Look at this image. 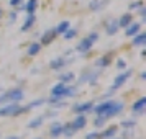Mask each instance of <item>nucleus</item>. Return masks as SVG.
Returning a JSON list of instances; mask_svg holds the SVG:
<instances>
[{
    "label": "nucleus",
    "mask_w": 146,
    "mask_h": 139,
    "mask_svg": "<svg viewBox=\"0 0 146 139\" xmlns=\"http://www.w3.org/2000/svg\"><path fill=\"white\" fill-rule=\"evenodd\" d=\"M121 110H123V103L121 101H113V100L104 101V103H100V105L92 108V111H95L99 116H102V118H105V119L121 113Z\"/></svg>",
    "instance_id": "f257e3e1"
},
{
    "label": "nucleus",
    "mask_w": 146,
    "mask_h": 139,
    "mask_svg": "<svg viewBox=\"0 0 146 139\" xmlns=\"http://www.w3.org/2000/svg\"><path fill=\"white\" fill-rule=\"evenodd\" d=\"M30 106H25V108H20L17 103H10L7 106H2L0 108V116H12V115H20L23 111H28Z\"/></svg>",
    "instance_id": "f03ea898"
},
{
    "label": "nucleus",
    "mask_w": 146,
    "mask_h": 139,
    "mask_svg": "<svg viewBox=\"0 0 146 139\" xmlns=\"http://www.w3.org/2000/svg\"><path fill=\"white\" fill-rule=\"evenodd\" d=\"M66 84H62V82H59V84H56V85L51 88V95H53V98H51V101H58L59 98H64V92H66Z\"/></svg>",
    "instance_id": "7ed1b4c3"
},
{
    "label": "nucleus",
    "mask_w": 146,
    "mask_h": 139,
    "mask_svg": "<svg viewBox=\"0 0 146 139\" xmlns=\"http://www.w3.org/2000/svg\"><path fill=\"white\" fill-rule=\"evenodd\" d=\"M5 97H7V101H10V103H17V101L23 100V90H20V88H13V90H10V92L5 93Z\"/></svg>",
    "instance_id": "20e7f679"
},
{
    "label": "nucleus",
    "mask_w": 146,
    "mask_h": 139,
    "mask_svg": "<svg viewBox=\"0 0 146 139\" xmlns=\"http://www.w3.org/2000/svg\"><path fill=\"white\" fill-rule=\"evenodd\" d=\"M130 75H131V70H125L123 74H120L118 77L115 79V82H113V85H112V88L115 90V88H118V87H121L123 84H125L126 80L130 79Z\"/></svg>",
    "instance_id": "39448f33"
},
{
    "label": "nucleus",
    "mask_w": 146,
    "mask_h": 139,
    "mask_svg": "<svg viewBox=\"0 0 146 139\" xmlns=\"http://www.w3.org/2000/svg\"><path fill=\"white\" fill-rule=\"evenodd\" d=\"M92 44H94V40H90V38H84V40L77 44V51H79V53H87V51L92 47Z\"/></svg>",
    "instance_id": "423d86ee"
},
{
    "label": "nucleus",
    "mask_w": 146,
    "mask_h": 139,
    "mask_svg": "<svg viewBox=\"0 0 146 139\" xmlns=\"http://www.w3.org/2000/svg\"><path fill=\"white\" fill-rule=\"evenodd\" d=\"M94 105L90 103V101H86V103H79V105L74 106V111L77 113V115H80V113H86V111H92Z\"/></svg>",
    "instance_id": "0eeeda50"
},
{
    "label": "nucleus",
    "mask_w": 146,
    "mask_h": 139,
    "mask_svg": "<svg viewBox=\"0 0 146 139\" xmlns=\"http://www.w3.org/2000/svg\"><path fill=\"white\" fill-rule=\"evenodd\" d=\"M49 134H51V138H59L62 134V125L58 123V121H54L51 125V128H49Z\"/></svg>",
    "instance_id": "6e6552de"
},
{
    "label": "nucleus",
    "mask_w": 146,
    "mask_h": 139,
    "mask_svg": "<svg viewBox=\"0 0 146 139\" xmlns=\"http://www.w3.org/2000/svg\"><path fill=\"white\" fill-rule=\"evenodd\" d=\"M56 30H48L46 33L43 34V36H41V46H43V44H49V43H51V41L54 40V36H56Z\"/></svg>",
    "instance_id": "1a4fd4ad"
},
{
    "label": "nucleus",
    "mask_w": 146,
    "mask_h": 139,
    "mask_svg": "<svg viewBox=\"0 0 146 139\" xmlns=\"http://www.w3.org/2000/svg\"><path fill=\"white\" fill-rule=\"evenodd\" d=\"M146 108V97H141L139 100H136L135 103H133V111L135 113H143V110Z\"/></svg>",
    "instance_id": "9d476101"
},
{
    "label": "nucleus",
    "mask_w": 146,
    "mask_h": 139,
    "mask_svg": "<svg viewBox=\"0 0 146 139\" xmlns=\"http://www.w3.org/2000/svg\"><path fill=\"white\" fill-rule=\"evenodd\" d=\"M86 123H87V121H86V116H84V115H79L77 118L74 119V123H71V125H72V128L77 131V129H82V128L86 126Z\"/></svg>",
    "instance_id": "9b49d317"
},
{
    "label": "nucleus",
    "mask_w": 146,
    "mask_h": 139,
    "mask_svg": "<svg viewBox=\"0 0 146 139\" xmlns=\"http://www.w3.org/2000/svg\"><path fill=\"white\" fill-rule=\"evenodd\" d=\"M49 66H51V69H54V70H61L62 67L66 66V61L62 59V57H54Z\"/></svg>",
    "instance_id": "f8f14e48"
},
{
    "label": "nucleus",
    "mask_w": 146,
    "mask_h": 139,
    "mask_svg": "<svg viewBox=\"0 0 146 139\" xmlns=\"http://www.w3.org/2000/svg\"><path fill=\"white\" fill-rule=\"evenodd\" d=\"M117 23H118V26H120V28H126L128 25H130V23H133V16H131L130 13H125L118 21H117Z\"/></svg>",
    "instance_id": "ddd939ff"
},
{
    "label": "nucleus",
    "mask_w": 146,
    "mask_h": 139,
    "mask_svg": "<svg viewBox=\"0 0 146 139\" xmlns=\"http://www.w3.org/2000/svg\"><path fill=\"white\" fill-rule=\"evenodd\" d=\"M138 31H139V23H130L126 26L125 34L126 36H135V34H138Z\"/></svg>",
    "instance_id": "4468645a"
},
{
    "label": "nucleus",
    "mask_w": 146,
    "mask_h": 139,
    "mask_svg": "<svg viewBox=\"0 0 146 139\" xmlns=\"http://www.w3.org/2000/svg\"><path fill=\"white\" fill-rule=\"evenodd\" d=\"M146 43V33H139L133 36V46H145Z\"/></svg>",
    "instance_id": "2eb2a0df"
},
{
    "label": "nucleus",
    "mask_w": 146,
    "mask_h": 139,
    "mask_svg": "<svg viewBox=\"0 0 146 139\" xmlns=\"http://www.w3.org/2000/svg\"><path fill=\"white\" fill-rule=\"evenodd\" d=\"M33 23H35V15L33 13H28L27 20H25L23 26H21V31H27V30H30V28L33 26Z\"/></svg>",
    "instance_id": "dca6fc26"
},
{
    "label": "nucleus",
    "mask_w": 146,
    "mask_h": 139,
    "mask_svg": "<svg viewBox=\"0 0 146 139\" xmlns=\"http://www.w3.org/2000/svg\"><path fill=\"white\" fill-rule=\"evenodd\" d=\"M115 132H117V126H110L108 129H105V131L100 134L99 138H102V139H110L112 136H115Z\"/></svg>",
    "instance_id": "f3484780"
},
{
    "label": "nucleus",
    "mask_w": 146,
    "mask_h": 139,
    "mask_svg": "<svg viewBox=\"0 0 146 139\" xmlns=\"http://www.w3.org/2000/svg\"><path fill=\"white\" fill-rule=\"evenodd\" d=\"M69 26H71L69 21H61L59 25H58V28H56V33L58 34H64L67 30H69Z\"/></svg>",
    "instance_id": "a211bd4d"
},
{
    "label": "nucleus",
    "mask_w": 146,
    "mask_h": 139,
    "mask_svg": "<svg viewBox=\"0 0 146 139\" xmlns=\"http://www.w3.org/2000/svg\"><path fill=\"white\" fill-rule=\"evenodd\" d=\"M41 49V44L40 43H33V44H30L28 46V56H35V54H38Z\"/></svg>",
    "instance_id": "6ab92c4d"
},
{
    "label": "nucleus",
    "mask_w": 146,
    "mask_h": 139,
    "mask_svg": "<svg viewBox=\"0 0 146 139\" xmlns=\"http://www.w3.org/2000/svg\"><path fill=\"white\" fill-rule=\"evenodd\" d=\"M74 132H76V129L72 128V125H66V126H62V134H64L66 138H72Z\"/></svg>",
    "instance_id": "aec40b11"
},
{
    "label": "nucleus",
    "mask_w": 146,
    "mask_h": 139,
    "mask_svg": "<svg viewBox=\"0 0 146 139\" xmlns=\"http://www.w3.org/2000/svg\"><path fill=\"white\" fill-rule=\"evenodd\" d=\"M59 80L62 82V84H69V82H72L74 80V74L72 72H64V74H61L59 75Z\"/></svg>",
    "instance_id": "412c9836"
},
{
    "label": "nucleus",
    "mask_w": 146,
    "mask_h": 139,
    "mask_svg": "<svg viewBox=\"0 0 146 139\" xmlns=\"http://www.w3.org/2000/svg\"><path fill=\"white\" fill-rule=\"evenodd\" d=\"M43 125V116H38V118H35L31 123H28V128L30 129H35V128H40Z\"/></svg>",
    "instance_id": "4be33fe9"
},
{
    "label": "nucleus",
    "mask_w": 146,
    "mask_h": 139,
    "mask_svg": "<svg viewBox=\"0 0 146 139\" xmlns=\"http://www.w3.org/2000/svg\"><path fill=\"white\" fill-rule=\"evenodd\" d=\"M105 3V0H94V2H90V10H100Z\"/></svg>",
    "instance_id": "5701e85b"
},
{
    "label": "nucleus",
    "mask_w": 146,
    "mask_h": 139,
    "mask_svg": "<svg viewBox=\"0 0 146 139\" xmlns=\"http://www.w3.org/2000/svg\"><path fill=\"white\" fill-rule=\"evenodd\" d=\"M36 7H38V2H36V0H28L25 10H27L28 13H33L35 10H36Z\"/></svg>",
    "instance_id": "b1692460"
},
{
    "label": "nucleus",
    "mask_w": 146,
    "mask_h": 139,
    "mask_svg": "<svg viewBox=\"0 0 146 139\" xmlns=\"http://www.w3.org/2000/svg\"><path fill=\"white\" fill-rule=\"evenodd\" d=\"M118 28H120L118 23H117V21H112V23H108V25H107V33H108V34H115Z\"/></svg>",
    "instance_id": "393cba45"
},
{
    "label": "nucleus",
    "mask_w": 146,
    "mask_h": 139,
    "mask_svg": "<svg viewBox=\"0 0 146 139\" xmlns=\"http://www.w3.org/2000/svg\"><path fill=\"white\" fill-rule=\"evenodd\" d=\"M76 92H77V88H76V87H66L64 98H66V97H72V95H76Z\"/></svg>",
    "instance_id": "a878e982"
},
{
    "label": "nucleus",
    "mask_w": 146,
    "mask_h": 139,
    "mask_svg": "<svg viewBox=\"0 0 146 139\" xmlns=\"http://www.w3.org/2000/svg\"><path fill=\"white\" fill-rule=\"evenodd\" d=\"M76 34H77V31H76V30H71V28H69V30H67L66 33H64V38H66V40H72V38H76Z\"/></svg>",
    "instance_id": "bb28decb"
},
{
    "label": "nucleus",
    "mask_w": 146,
    "mask_h": 139,
    "mask_svg": "<svg viewBox=\"0 0 146 139\" xmlns=\"http://www.w3.org/2000/svg\"><path fill=\"white\" fill-rule=\"evenodd\" d=\"M105 121H107L105 118H102V116H99V118L95 119V126H97V128H100V126H104V125H105Z\"/></svg>",
    "instance_id": "cd10ccee"
},
{
    "label": "nucleus",
    "mask_w": 146,
    "mask_h": 139,
    "mask_svg": "<svg viewBox=\"0 0 146 139\" xmlns=\"http://www.w3.org/2000/svg\"><path fill=\"white\" fill-rule=\"evenodd\" d=\"M97 64H99V66H108V64H110V57H104V59H100Z\"/></svg>",
    "instance_id": "c85d7f7f"
},
{
    "label": "nucleus",
    "mask_w": 146,
    "mask_h": 139,
    "mask_svg": "<svg viewBox=\"0 0 146 139\" xmlns=\"http://www.w3.org/2000/svg\"><path fill=\"white\" fill-rule=\"evenodd\" d=\"M121 126H125V128H131V126H135V121L126 119V121H123V123H121Z\"/></svg>",
    "instance_id": "c756f323"
},
{
    "label": "nucleus",
    "mask_w": 146,
    "mask_h": 139,
    "mask_svg": "<svg viewBox=\"0 0 146 139\" xmlns=\"http://www.w3.org/2000/svg\"><path fill=\"white\" fill-rule=\"evenodd\" d=\"M97 138H99V134H97V132H89V134L86 136V139H97Z\"/></svg>",
    "instance_id": "7c9ffc66"
},
{
    "label": "nucleus",
    "mask_w": 146,
    "mask_h": 139,
    "mask_svg": "<svg viewBox=\"0 0 146 139\" xmlns=\"http://www.w3.org/2000/svg\"><path fill=\"white\" fill-rule=\"evenodd\" d=\"M21 3V0H10V5H12V7H18V5H20Z\"/></svg>",
    "instance_id": "2f4dec72"
},
{
    "label": "nucleus",
    "mask_w": 146,
    "mask_h": 139,
    "mask_svg": "<svg viewBox=\"0 0 146 139\" xmlns=\"http://www.w3.org/2000/svg\"><path fill=\"white\" fill-rule=\"evenodd\" d=\"M139 7H141V2H135V3H131V5H130V8H131V10H133V8H139Z\"/></svg>",
    "instance_id": "473e14b6"
},
{
    "label": "nucleus",
    "mask_w": 146,
    "mask_h": 139,
    "mask_svg": "<svg viewBox=\"0 0 146 139\" xmlns=\"http://www.w3.org/2000/svg\"><path fill=\"white\" fill-rule=\"evenodd\" d=\"M118 67L120 69H125V61H118Z\"/></svg>",
    "instance_id": "72a5a7b5"
},
{
    "label": "nucleus",
    "mask_w": 146,
    "mask_h": 139,
    "mask_svg": "<svg viewBox=\"0 0 146 139\" xmlns=\"http://www.w3.org/2000/svg\"><path fill=\"white\" fill-rule=\"evenodd\" d=\"M13 20H17V13L12 12V13H10V21H13Z\"/></svg>",
    "instance_id": "f704fd0d"
},
{
    "label": "nucleus",
    "mask_w": 146,
    "mask_h": 139,
    "mask_svg": "<svg viewBox=\"0 0 146 139\" xmlns=\"http://www.w3.org/2000/svg\"><path fill=\"white\" fill-rule=\"evenodd\" d=\"M89 38H90V40H94V41H95V40H97V33H92V34H90V36H89Z\"/></svg>",
    "instance_id": "c9c22d12"
},
{
    "label": "nucleus",
    "mask_w": 146,
    "mask_h": 139,
    "mask_svg": "<svg viewBox=\"0 0 146 139\" xmlns=\"http://www.w3.org/2000/svg\"><path fill=\"white\" fill-rule=\"evenodd\" d=\"M2 15H3V12H2V8H0V18H2Z\"/></svg>",
    "instance_id": "e433bc0d"
},
{
    "label": "nucleus",
    "mask_w": 146,
    "mask_h": 139,
    "mask_svg": "<svg viewBox=\"0 0 146 139\" xmlns=\"http://www.w3.org/2000/svg\"><path fill=\"white\" fill-rule=\"evenodd\" d=\"M8 139H18V138H15V136H12V138H8Z\"/></svg>",
    "instance_id": "4c0bfd02"
},
{
    "label": "nucleus",
    "mask_w": 146,
    "mask_h": 139,
    "mask_svg": "<svg viewBox=\"0 0 146 139\" xmlns=\"http://www.w3.org/2000/svg\"><path fill=\"white\" fill-rule=\"evenodd\" d=\"M0 92H2V87H0Z\"/></svg>",
    "instance_id": "58836bf2"
}]
</instances>
